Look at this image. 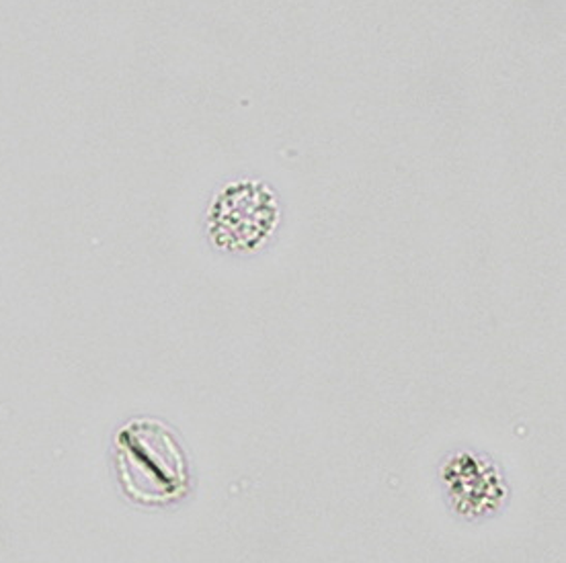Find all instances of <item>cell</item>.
<instances>
[{
    "instance_id": "1",
    "label": "cell",
    "mask_w": 566,
    "mask_h": 563,
    "mask_svg": "<svg viewBox=\"0 0 566 563\" xmlns=\"http://www.w3.org/2000/svg\"><path fill=\"white\" fill-rule=\"evenodd\" d=\"M115 464L128 498L144 507L179 504L191 493V467L169 424L138 418L115 437Z\"/></svg>"
}]
</instances>
